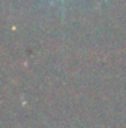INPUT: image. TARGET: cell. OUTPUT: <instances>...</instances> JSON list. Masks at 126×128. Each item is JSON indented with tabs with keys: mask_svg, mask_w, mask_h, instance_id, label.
<instances>
[{
	"mask_svg": "<svg viewBox=\"0 0 126 128\" xmlns=\"http://www.w3.org/2000/svg\"><path fill=\"white\" fill-rule=\"evenodd\" d=\"M49 2H52L53 4H60V6H64V4H67V2H69V0H49Z\"/></svg>",
	"mask_w": 126,
	"mask_h": 128,
	"instance_id": "cell-1",
	"label": "cell"
}]
</instances>
